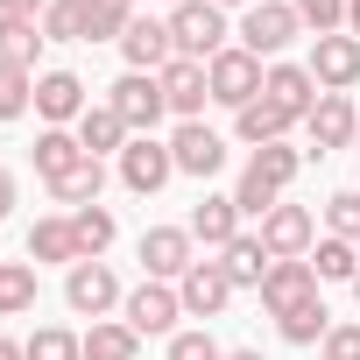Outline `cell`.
Returning a JSON list of instances; mask_svg holds the SVG:
<instances>
[{
  "mask_svg": "<svg viewBox=\"0 0 360 360\" xmlns=\"http://www.w3.org/2000/svg\"><path fill=\"white\" fill-rule=\"evenodd\" d=\"M233 36H240V50H248V57L276 64V57H283V50L304 36V22H297V0H255V8L240 15V29H233Z\"/></svg>",
  "mask_w": 360,
  "mask_h": 360,
  "instance_id": "6da1fadb",
  "label": "cell"
},
{
  "mask_svg": "<svg viewBox=\"0 0 360 360\" xmlns=\"http://www.w3.org/2000/svg\"><path fill=\"white\" fill-rule=\"evenodd\" d=\"M226 8H212V0H184V8H169V43L176 57H191V64H212L226 50Z\"/></svg>",
  "mask_w": 360,
  "mask_h": 360,
  "instance_id": "7a4b0ae2",
  "label": "cell"
},
{
  "mask_svg": "<svg viewBox=\"0 0 360 360\" xmlns=\"http://www.w3.org/2000/svg\"><path fill=\"white\" fill-rule=\"evenodd\" d=\"M262 78H269V64H262V57H248L240 43H226V50L205 64V85H212V99H219V106H233V113L262 99Z\"/></svg>",
  "mask_w": 360,
  "mask_h": 360,
  "instance_id": "3957f363",
  "label": "cell"
},
{
  "mask_svg": "<svg viewBox=\"0 0 360 360\" xmlns=\"http://www.w3.org/2000/svg\"><path fill=\"white\" fill-rule=\"evenodd\" d=\"M106 106L127 120V134H155V127H162V113H169V99H162V78H155V71H127V78H113V85H106Z\"/></svg>",
  "mask_w": 360,
  "mask_h": 360,
  "instance_id": "277c9868",
  "label": "cell"
},
{
  "mask_svg": "<svg viewBox=\"0 0 360 360\" xmlns=\"http://www.w3.org/2000/svg\"><path fill=\"white\" fill-rule=\"evenodd\" d=\"M134 255H141L148 283H184V269L198 262V240H191V226H148Z\"/></svg>",
  "mask_w": 360,
  "mask_h": 360,
  "instance_id": "5b68a950",
  "label": "cell"
},
{
  "mask_svg": "<svg viewBox=\"0 0 360 360\" xmlns=\"http://www.w3.org/2000/svg\"><path fill=\"white\" fill-rule=\"evenodd\" d=\"M176 176V155H169V141H155V134H134L127 148H120V184L134 191V198H155L162 184Z\"/></svg>",
  "mask_w": 360,
  "mask_h": 360,
  "instance_id": "8992f818",
  "label": "cell"
},
{
  "mask_svg": "<svg viewBox=\"0 0 360 360\" xmlns=\"http://www.w3.org/2000/svg\"><path fill=\"white\" fill-rule=\"evenodd\" d=\"M120 318H127L141 339H169V332H176V318H184V297H176L169 283H148V276H141V290H127Z\"/></svg>",
  "mask_w": 360,
  "mask_h": 360,
  "instance_id": "52a82bcc",
  "label": "cell"
},
{
  "mask_svg": "<svg viewBox=\"0 0 360 360\" xmlns=\"http://www.w3.org/2000/svg\"><path fill=\"white\" fill-rule=\"evenodd\" d=\"M64 304H71L78 318H106V311L127 304V297H120V276H113L106 262H71V269H64Z\"/></svg>",
  "mask_w": 360,
  "mask_h": 360,
  "instance_id": "ba28073f",
  "label": "cell"
},
{
  "mask_svg": "<svg viewBox=\"0 0 360 360\" xmlns=\"http://www.w3.org/2000/svg\"><path fill=\"white\" fill-rule=\"evenodd\" d=\"M311 78H318V92H346V85H360V36H311V64H304Z\"/></svg>",
  "mask_w": 360,
  "mask_h": 360,
  "instance_id": "9c48e42d",
  "label": "cell"
},
{
  "mask_svg": "<svg viewBox=\"0 0 360 360\" xmlns=\"http://www.w3.org/2000/svg\"><path fill=\"white\" fill-rule=\"evenodd\" d=\"M169 155H176V176H219V169H226V141H219L205 120H176Z\"/></svg>",
  "mask_w": 360,
  "mask_h": 360,
  "instance_id": "30bf717a",
  "label": "cell"
},
{
  "mask_svg": "<svg viewBox=\"0 0 360 360\" xmlns=\"http://www.w3.org/2000/svg\"><path fill=\"white\" fill-rule=\"evenodd\" d=\"M176 297H184V318H219V311L233 304V276L198 255V262L184 269V283H176Z\"/></svg>",
  "mask_w": 360,
  "mask_h": 360,
  "instance_id": "8fae6325",
  "label": "cell"
},
{
  "mask_svg": "<svg viewBox=\"0 0 360 360\" xmlns=\"http://www.w3.org/2000/svg\"><path fill=\"white\" fill-rule=\"evenodd\" d=\"M262 248H269L276 262H304V255L318 248V219H311L304 205H276V212L262 219Z\"/></svg>",
  "mask_w": 360,
  "mask_h": 360,
  "instance_id": "7c38bea8",
  "label": "cell"
},
{
  "mask_svg": "<svg viewBox=\"0 0 360 360\" xmlns=\"http://www.w3.org/2000/svg\"><path fill=\"white\" fill-rule=\"evenodd\" d=\"M85 106H92V99H85V78H78V71H43V78H36V113H43V127H78Z\"/></svg>",
  "mask_w": 360,
  "mask_h": 360,
  "instance_id": "4fadbf2b",
  "label": "cell"
},
{
  "mask_svg": "<svg viewBox=\"0 0 360 360\" xmlns=\"http://www.w3.org/2000/svg\"><path fill=\"white\" fill-rule=\"evenodd\" d=\"M353 120H360V106H353L346 92H318V106L304 113V127H311V148H318V155H332V148H353Z\"/></svg>",
  "mask_w": 360,
  "mask_h": 360,
  "instance_id": "5bb4252c",
  "label": "cell"
},
{
  "mask_svg": "<svg viewBox=\"0 0 360 360\" xmlns=\"http://www.w3.org/2000/svg\"><path fill=\"white\" fill-rule=\"evenodd\" d=\"M318 297V276H311V262H276L269 276H262V311L269 318H290L297 304H311Z\"/></svg>",
  "mask_w": 360,
  "mask_h": 360,
  "instance_id": "9a60e30c",
  "label": "cell"
},
{
  "mask_svg": "<svg viewBox=\"0 0 360 360\" xmlns=\"http://www.w3.org/2000/svg\"><path fill=\"white\" fill-rule=\"evenodd\" d=\"M155 78H162V99H169V113H176V120H198V113H205V99H212V85H205V64H191V57H169Z\"/></svg>",
  "mask_w": 360,
  "mask_h": 360,
  "instance_id": "2e32d148",
  "label": "cell"
},
{
  "mask_svg": "<svg viewBox=\"0 0 360 360\" xmlns=\"http://www.w3.org/2000/svg\"><path fill=\"white\" fill-rule=\"evenodd\" d=\"M120 57H127V71H162V64L176 57V43H169V22H155V15H134V22H127V36H120Z\"/></svg>",
  "mask_w": 360,
  "mask_h": 360,
  "instance_id": "e0dca14e",
  "label": "cell"
},
{
  "mask_svg": "<svg viewBox=\"0 0 360 360\" xmlns=\"http://www.w3.org/2000/svg\"><path fill=\"white\" fill-rule=\"evenodd\" d=\"M262 92H269V99H276L283 113H297V120H304V113L318 106V78H311L304 64H269V78H262Z\"/></svg>",
  "mask_w": 360,
  "mask_h": 360,
  "instance_id": "ac0fdd59",
  "label": "cell"
},
{
  "mask_svg": "<svg viewBox=\"0 0 360 360\" xmlns=\"http://www.w3.org/2000/svg\"><path fill=\"white\" fill-rule=\"evenodd\" d=\"M290 127H297V113H283V106H276L269 92H262L255 106H240V113H233V134H240L248 148H269V141H283Z\"/></svg>",
  "mask_w": 360,
  "mask_h": 360,
  "instance_id": "d6986e66",
  "label": "cell"
},
{
  "mask_svg": "<svg viewBox=\"0 0 360 360\" xmlns=\"http://www.w3.org/2000/svg\"><path fill=\"white\" fill-rule=\"evenodd\" d=\"M71 134H78V141H85V155H120V148H127V141H134V134H127V120H120V113H113V106H106V99H99V106H85V113H78V127H71Z\"/></svg>",
  "mask_w": 360,
  "mask_h": 360,
  "instance_id": "ffe728a7",
  "label": "cell"
},
{
  "mask_svg": "<svg viewBox=\"0 0 360 360\" xmlns=\"http://www.w3.org/2000/svg\"><path fill=\"white\" fill-rule=\"evenodd\" d=\"M219 269L233 276V290H262V276L276 269V255L262 248V233H240V240H226V248H219Z\"/></svg>",
  "mask_w": 360,
  "mask_h": 360,
  "instance_id": "44dd1931",
  "label": "cell"
},
{
  "mask_svg": "<svg viewBox=\"0 0 360 360\" xmlns=\"http://www.w3.org/2000/svg\"><path fill=\"white\" fill-rule=\"evenodd\" d=\"M78 162H85V141H78L71 127H43V134H36V176H43V184L71 176Z\"/></svg>",
  "mask_w": 360,
  "mask_h": 360,
  "instance_id": "7402d4cb",
  "label": "cell"
},
{
  "mask_svg": "<svg viewBox=\"0 0 360 360\" xmlns=\"http://www.w3.org/2000/svg\"><path fill=\"white\" fill-rule=\"evenodd\" d=\"M184 226H191V240H205V248H226V240H240V205H233V198H198Z\"/></svg>",
  "mask_w": 360,
  "mask_h": 360,
  "instance_id": "603a6c76",
  "label": "cell"
},
{
  "mask_svg": "<svg viewBox=\"0 0 360 360\" xmlns=\"http://www.w3.org/2000/svg\"><path fill=\"white\" fill-rule=\"evenodd\" d=\"M85 360H141V332H134L127 318H92Z\"/></svg>",
  "mask_w": 360,
  "mask_h": 360,
  "instance_id": "cb8c5ba5",
  "label": "cell"
},
{
  "mask_svg": "<svg viewBox=\"0 0 360 360\" xmlns=\"http://www.w3.org/2000/svg\"><path fill=\"white\" fill-rule=\"evenodd\" d=\"M113 233H120V226H113V212H106V205H78V212H71V240H78V262H99V255L113 248Z\"/></svg>",
  "mask_w": 360,
  "mask_h": 360,
  "instance_id": "d4e9b609",
  "label": "cell"
},
{
  "mask_svg": "<svg viewBox=\"0 0 360 360\" xmlns=\"http://www.w3.org/2000/svg\"><path fill=\"white\" fill-rule=\"evenodd\" d=\"M29 262H78V240H71V212H57V219H36L29 226Z\"/></svg>",
  "mask_w": 360,
  "mask_h": 360,
  "instance_id": "484cf974",
  "label": "cell"
},
{
  "mask_svg": "<svg viewBox=\"0 0 360 360\" xmlns=\"http://www.w3.org/2000/svg\"><path fill=\"white\" fill-rule=\"evenodd\" d=\"M99 191H106V162H99V155H85L71 176H57V184H50V198L71 205V212H78V205H99Z\"/></svg>",
  "mask_w": 360,
  "mask_h": 360,
  "instance_id": "4316f807",
  "label": "cell"
},
{
  "mask_svg": "<svg viewBox=\"0 0 360 360\" xmlns=\"http://www.w3.org/2000/svg\"><path fill=\"white\" fill-rule=\"evenodd\" d=\"M269 191H290L297 184V169H304V148H290V141H269V148H255V162H248Z\"/></svg>",
  "mask_w": 360,
  "mask_h": 360,
  "instance_id": "83f0119b",
  "label": "cell"
},
{
  "mask_svg": "<svg viewBox=\"0 0 360 360\" xmlns=\"http://www.w3.org/2000/svg\"><path fill=\"white\" fill-rule=\"evenodd\" d=\"M304 262H311V276H318V283H353V276H360V255H353V240H332V233H325V240H318Z\"/></svg>",
  "mask_w": 360,
  "mask_h": 360,
  "instance_id": "f1b7e54d",
  "label": "cell"
},
{
  "mask_svg": "<svg viewBox=\"0 0 360 360\" xmlns=\"http://www.w3.org/2000/svg\"><path fill=\"white\" fill-rule=\"evenodd\" d=\"M36 311V262H0V318Z\"/></svg>",
  "mask_w": 360,
  "mask_h": 360,
  "instance_id": "f546056e",
  "label": "cell"
},
{
  "mask_svg": "<svg viewBox=\"0 0 360 360\" xmlns=\"http://www.w3.org/2000/svg\"><path fill=\"white\" fill-rule=\"evenodd\" d=\"M50 36H43V22H15V15H0V64H36V50H43Z\"/></svg>",
  "mask_w": 360,
  "mask_h": 360,
  "instance_id": "4dcf8cb0",
  "label": "cell"
},
{
  "mask_svg": "<svg viewBox=\"0 0 360 360\" xmlns=\"http://www.w3.org/2000/svg\"><path fill=\"white\" fill-rule=\"evenodd\" d=\"M283 325V339L290 346H325V332H332V311H325V297H311V304H297L290 318H276Z\"/></svg>",
  "mask_w": 360,
  "mask_h": 360,
  "instance_id": "1f68e13d",
  "label": "cell"
},
{
  "mask_svg": "<svg viewBox=\"0 0 360 360\" xmlns=\"http://www.w3.org/2000/svg\"><path fill=\"white\" fill-rule=\"evenodd\" d=\"M29 360H85V332H64V325H36L22 339Z\"/></svg>",
  "mask_w": 360,
  "mask_h": 360,
  "instance_id": "d6a6232c",
  "label": "cell"
},
{
  "mask_svg": "<svg viewBox=\"0 0 360 360\" xmlns=\"http://www.w3.org/2000/svg\"><path fill=\"white\" fill-rule=\"evenodd\" d=\"M29 106H36V71L0 64V120H22Z\"/></svg>",
  "mask_w": 360,
  "mask_h": 360,
  "instance_id": "836d02e7",
  "label": "cell"
},
{
  "mask_svg": "<svg viewBox=\"0 0 360 360\" xmlns=\"http://www.w3.org/2000/svg\"><path fill=\"white\" fill-rule=\"evenodd\" d=\"M85 8L92 0H50L43 8V36L50 43H85Z\"/></svg>",
  "mask_w": 360,
  "mask_h": 360,
  "instance_id": "e575fe53",
  "label": "cell"
},
{
  "mask_svg": "<svg viewBox=\"0 0 360 360\" xmlns=\"http://www.w3.org/2000/svg\"><path fill=\"white\" fill-rule=\"evenodd\" d=\"M127 8H120V0H92V8H85V43H120L127 36Z\"/></svg>",
  "mask_w": 360,
  "mask_h": 360,
  "instance_id": "d590c367",
  "label": "cell"
},
{
  "mask_svg": "<svg viewBox=\"0 0 360 360\" xmlns=\"http://www.w3.org/2000/svg\"><path fill=\"white\" fill-rule=\"evenodd\" d=\"M276 198H283V191H269L255 169H240V184H233V205H240V219H269V212H276Z\"/></svg>",
  "mask_w": 360,
  "mask_h": 360,
  "instance_id": "8d00e7d4",
  "label": "cell"
},
{
  "mask_svg": "<svg viewBox=\"0 0 360 360\" xmlns=\"http://www.w3.org/2000/svg\"><path fill=\"white\" fill-rule=\"evenodd\" d=\"M325 226H332V240H360V191H332L325 198Z\"/></svg>",
  "mask_w": 360,
  "mask_h": 360,
  "instance_id": "74e56055",
  "label": "cell"
},
{
  "mask_svg": "<svg viewBox=\"0 0 360 360\" xmlns=\"http://www.w3.org/2000/svg\"><path fill=\"white\" fill-rule=\"evenodd\" d=\"M297 22L318 29V36H339L346 29V0H297Z\"/></svg>",
  "mask_w": 360,
  "mask_h": 360,
  "instance_id": "f35d334b",
  "label": "cell"
},
{
  "mask_svg": "<svg viewBox=\"0 0 360 360\" xmlns=\"http://www.w3.org/2000/svg\"><path fill=\"white\" fill-rule=\"evenodd\" d=\"M169 360H226V346L212 332H169Z\"/></svg>",
  "mask_w": 360,
  "mask_h": 360,
  "instance_id": "ab89813d",
  "label": "cell"
},
{
  "mask_svg": "<svg viewBox=\"0 0 360 360\" xmlns=\"http://www.w3.org/2000/svg\"><path fill=\"white\" fill-rule=\"evenodd\" d=\"M318 353H325V360H360V325H332Z\"/></svg>",
  "mask_w": 360,
  "mask_h": 360,
  "instance_id": "60d3db41",
  "label": "cell"
},
{
  "mask_svg": "<svg viewBox=\"0 0 360 360\" xmlns=\"http://www.w3.org/2000/svg\"><path fill=\"white\" fill-rule=\"evenodd\" d=\"M50 0H0V15H15V22H43Z\"/></svg>",
  "mask_w": 360,
  "mask_h": 360,
  "instance_id": "b9f144b4",
  "label": "cell"
},
{
  "mask_svg": "<svg viewBox=\"0 0 360 360\" xmlns=\"http://www.w3.org/2000/svg\"><path fill=\"white\" fill-rule=\"evenodd\" d=\"M15 212V169H0V219Z\"/></svg>",
  "mask_w": 360,
  "mask_h": 360,
  "instance_id": "7bdbcfd3",
  "label": "cell"
},
{
  "mask_svg": "<svg viewBox=\"0 0 360 360\" xmlns=\"http://www.w3.org/2000/svg\"><path fill=\"white\" fill-rule=\"evenodd\" d=\"M0 360H29V353H22V339H0Z\"/></svg>",
  "mask_w": 360,
  "mask_h": 360,
  "instance_id": "ee69618b",
  "label": "cell"
},
{
  "mask_svg": "<svg viewBox=\"0 0 360 360\" xmlns=\"http://www.w3.org/2000/svg\"><path fill=\"white\" fill-rule=\"evenodd\" d=\"M346 36H360V0H346Z\"/></svg>",
  "mask_w": 360,
  "mask_h": 360,
  "instance_id": "f6af8a7d",
  "label": "cell"
},
{
  "mask_svg": "<svg viewBox=\"0 0 360 360\" xmlns=\"http://www.w3.org/2000/svg\"><path fill=\"white\" fill-rule=\"evenodd\" d=\"M226 360H262V353H255V346H233V353H226Z\"/></svg>",
  "mask_w": 360,
  "mask_h": 360,
  "instance_id": "bcb514c9",
  "label": "cell"
},
{
  "mask_svg": "<svg viewBox=\"0 0 360 360\" xmlns=\"http://www.w3.org/2000/svg\"><path fill=\"white\" fill-rule=\"evenodd\" d=\"M212 8H255V0H212Z\"/></svg>",
  "mask_w": 360,
  "mask_h": 360,
  "instance_id": "7dc6e473",
  "label": "cell"
},
{
  "mask_svg": "<svg viewBox=\"0 0 360 360\" xmlns=\"http://www.w3.org/2000/svg\"><path fill=\"white\" fill-rule=\"evenodd\" d=\"M353 148H360V120H353Z\"/></svg>",
  "mask_w": 360,
  "mask_h": 360,
  "instance_id": "c3c4849f",
  "label": "cell"
},
{
  "mask_svg": "<svg viewBox=\"0 0 360 360\" xmlns=\"http://www.w3.org/2000/svg\"><path fill=\"white\" fill-rule=\"evenodd\" d=\"M353 297H360V276H353Z\"/></svg>",
  "mask_w": 360,
  "mask_h": 360,
  "instance_id": "681fc988",
  "label": "cell"
},
{
  "mask_svg": "<svg viewBox=\"0 0 360 360\" xmlns=\"http://www.w3.org/2000/svg\"><path fill=\"white\" fill-rule=\"evenodd\" d=\"M169 8H184V0H169Z\"/></svg>",
  "mask_w": 360,
  "mask_h": 360,
  "instance_id": "f907efd6",
  "label": "cell"
},
{
  "mask_svg": "<svg viewBox=\"0 0 360 360\" xmlns=\"http://www.w3.org/2000/svg\"><path fill=\"white\" fill-rule=\"evenodd\" d=\"M120 8H134V0H120Z\"/></svg>",
  "mask_w": 360,
  "mask_h": 360,
  "instance_id": "816d5d0a",
  "label": "cell"
}]
</instances>
